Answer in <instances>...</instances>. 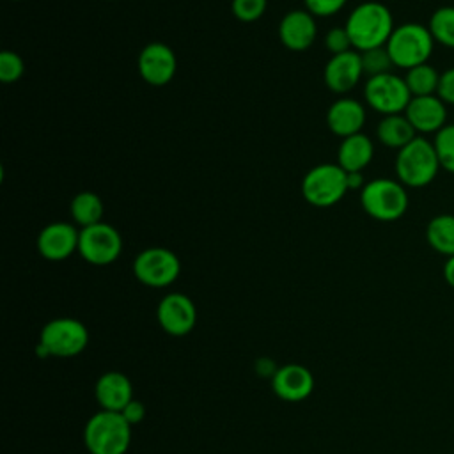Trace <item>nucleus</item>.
<instances>
[{
    "mask_svg": "<svg viewBox=\"0 0 454 454\" xmlns=\"http://www.w3.org/2000/svg\"><path fill=\"white\" fill-rule=\"evenodd\" d=\"M362 209L378 222L399 220L410 204L406 186L390 177H376L360 190Z\"/></svg>",
    "mask_w": 454,
    "mask_h": 454,
    "instance_id": "39448f33",
    "label": "nucleus"
},
{
    "mask_svg": "<svg viewBox=\"0 0 454 454\" xmlns=\"http://www.w3.org/2000/svg\"><path fill=\"white\" fill-rule=\"evenodd\" d=\"M404 82L411 92V98L417 96H433L438 90L440 83V73L429 64H420L406 71Z\"/></svg>",
    "mask_w": 454,
    "mask_h": 454,
    "instance_id": "b1692460",
    "label": "nucleus"
},
{
    "mask_svg": "<svg viewBox=\"0 0 454 454\" xmlns=\"http://www.w3.org/2000/svg\"><path fill=\"white\" fill-rule=\"evenodd\" d=\"M181 271L177 255L163 247H149L133 261V275L147 287H167Z\"/></svg>",
    "mask_w": 454,
    "mask_h": 454,
    "instance_id": "1a4fd4ad",
    "label": "nucleus"
},
{
    "mask_svg": "<svg viewBox=\"0 0 454 454\" xmlns=\"http://www.w3.org/2000/svg\"><path fill=\"white\" fill-rule=\"evenodd\" d=\"M122 250V238L119 231L105 222H98L80 229L78 254L89 264L106 266L117 261Z\"/></svg>",
    "mask_w": 454,
    "mask_h": 454,
    "instance_id": "9d476101",
    "label": "nucleus"
},
{
    "mask_svg": "<svg viewBox=\"0 0 454 454\" xmlns=\"http://www.w3.org/2000/svg\"><path fill=\"white\" fill-rule=\"evenodd\" d=\"M326 124L330 131L340 138L360 133L365 124V108L353 98H339L326 112Z\"/></svg>",
    "mask_w": 454,
    "mask_h": 454,
    "instance_id": "6ab92c4d",
    "label": "nucleus"
},
{
    "mask_svg": "<svg viewBox=\"0 0 454 454\" xmlns=\"http://www.w3.org/2000/svg\"><path fill=\"white\" fill-rule=\"evenodd\" d=\"M348 0H303L305 9L312 16H332L339 12Z\"/></svg>",
    "mask_w": 454,
    "mask_h": 454,
    "instance_id": "7c9ffc66",
    "label": "nucleus"
},
{
    "mask_svg": "<svg viewBox=\"0 0 454 454\" xmlns=\"http://www.w3.org/2000/svg\"><path fill=\"white\" fill-rule=\"evenodd\" d=\"M395 176L406 188H424L438 176L440 161L433 142L417 135L410 144L397 151Z\"/></svg>",
    "mask_w": 454,
    "mask_h": 454,
    "instance_id": "f03ea898",
    "label": "nucleus"
},
{
    "mask_svg": "<svg viewBox=\"0 0 454 454\" xmlns=\"http://www.w3.org/2000/svg\"><path fill=\"white\" fill-rule=\"evenodd\" d=\"M427 28L434 39V43L454 50V5L438 7L429 21Z\"/></svg>",
    "mask_w": 454,
    "mask_h": 454,
    "instance_id": "393cba45",
    "label": "nucleus"
},
{
    "mask_svg": "<svg viewBox=\"0 0 454 454\" xmlns=\"http://www.w3.org/2000/svg\"><path fill=\"white\" fill-rule=\"evenodd\" d=\"M374 156V144L365 133H355L340 140L337 163L346 172H362Z\"/></svg>",
    "mask_w": 454,
    "mask_h": 454,
    "instance_id": "aec40b11",
    "label": "nucleus"
},
{
    "mask_svg": "<svg viewBox=\"0 0 454 454\" xmlns=\"http://www.w3.org/2000/svg\"><path fill=\"white\" fill-rule=\"evenodd\" d=\"M356 51L385 46L394 32V16L381 2H364L356 5L344 25Z\"/></svg>",
    "mask_w": 454,
    "mask_h": 454,
    "instance_id": "f257e3e1",
    "label": "nucleus"
},
{
    "mask_svg": "<svg viewBox=\"0 0 454 454\" xmlns=\"http://www.w3.org/2000/svg\"><path fill=\"white\" fill-rule=\"evenodd\" d=\"M156 317L163 332L174 337H183L193 330L197 323V309L186 294L168 293L158 303Z\"/></svg>",
    "mask_w": 454,
    "mask_h": 454,
    "instance_id": "9b49d317",
    "label": "nucleus"
},
{
    "mask_svg": "<svg viewBox=\"0 0 454 454\" xmlns=\"http://www.w3.org/2000/svg\"><path fill=\"white\" fill-rule=\"evenodd\" d=\"M433 145L440 161V167L454 174V124H445L438 133H434Z\"/></svg>",
    "mask_w": 454,
    "mask_h": 454,
    "instance_id": "a878e982",
    "label": "nucleus"
},
{
    "mask_svg": "<svg viewBox=\"0 0 454 454\" xmlns=\"http://www.w3.org/2000/svg\"><path fill=\"white\" fill-rule=\"evenodd\" d=\"M365 186L362 172H348V188L349 190H362Z\"/></svg>",
    "mask_w": 454,
    "mask_h": 454,
    "instance_id": "72a5a7b5",
    "label": "nucleus"
},
{
    "mask_svg": "<svg viewBox=\"0 0 454 454\" xmlns=\"http://www.w3.org/2000/svg\"><path fill=\"white\" fill-rule=\"evenodd\" d=\"M385 48L394 62V67L411 69L426 64L434 50V39L427 25L406 21L394 28Z\"/></svg>",
    "mask_w": 454,
    "mask_h": 454,
    "instance_id": "20e7f679",
    "label": "nucleus"
},
{
    "mask_svg": "<svg viewBox=\"0 0 454 454\" xmlns=\"http://www.w3.org/2000/svg\"><path fill=\"white\" fill-rule=\"evenodd\" d=\"M325 44H326V48H328V51H330L332 55H339V53L355 50L353 44H351V39H349V35H348V32H346L344 27L330 28V30L326 32Z\"/></svg>",
    "mask_w": 454,
    "mask_h": 454,
    "instance_id": "c756f323",
    "label": "nucleus"
},
{
    "mask_svg": "<svg viewBox=\"0 0 454 454\" xmlns=\"http://www.w3.org/2000/svg\"><path fill=\"white\" fill-rule=\"evenodd\" d=\"M404 115L417 133H438L447 124V105L438 94L417 96L410 99Z\"/></svg>",
    "mask_w": 454,
    "mask_h": 454,
    "instance_id": "dca6fc26",
    "label": "nucleus"
},
{
    "mask_svg": "<svg viewBox=\"0 0 454 454\" xmlns=\"http://www.w3.org/2000/svg\"><path fill=\"white\" fill-rule=\"evenodd\" d=\"M436 94L445 105H454V67H449L443 73H440Z\"/></svg>",
    "mask_w": 454,
    "mask_h": 454,
    "instance_id": "2f4dec72",
    "label": "nucleus"
},
{
    "mask_svg": "<svg viewBox=\"0 0 454 454\" xmlns=\"http://www.w3.org/2000/svg\"><path fill=\"white\" fill-rule=\"evenodd\" d=\"M119 413H122V417H124L131 426H135V424H138V422L144 419L145 408H144V404H142L140 401L131 399V401L126 404V408H124L122 411H119Z\"/></svg>",
    "mask_w": 454,
    "mask_h": 454,
    "instance_id": "473e14b6",
    "label": "nucleus"
},
{
    "mask_svg": "<svg viewBox=\"0 0 454 454\" xmlns=\"http://www.w3.org/2000/svg\"><path fill=\"white\" fill-rule=\"evenodd\" d=\"M271 387L277 397H280L282 401L298 403L312 394L314 376L305 365L287 364L275 372Z\"/></svg>",
    "mask_w": 454,
    "mask_h": 454,
    "instance_id": "f3484780",
    "label": "nucleus"
},
{
    "mask_svg": "<svg viewBox=\"0 0 454 454\" xmlns=\"http://www.w3.org/2000/svg\"><path fill=\"white\" fill-rule=\"evenodd\" d=\"M94 395L103 410L122 411L133 399V385L126 374L119 371H108L98 378Z\"/></svg>",
    "mask_w": 454,
    "mask_h": 454,
    "instance_id": "a211bd4d",
    "label": "nucleus"
},
{
    "mask_svg": "<svg viewBox=\"0 0 454 454\" xmlns=\"http://www.w3.org/2000/svg\"><path fill=\"white\" fill-rule=\"evenodd\" d=\"M360 57H362L364 73L369 74V78L378 76V74H385V73H392L390 69L394 67V62H392V59L388 55V50L385 46L360 51Z\"/></svg>",
    "mask_w": 454,
    "mask_h": 454,
    "instance_id": "bb28decb",
    "label": "nucleus"
},
{
    "mask_svg": "<svg viewBox=\"0 0 454 454\" xmlns=\"http://www.w3.org/2000/svg\"><path fill=\"white\" fill-rule=\"evenodd\" d=\"M348 172L339 163H319L301 181L303 199L316 207H330L348 193Z\"/></svg>",
    "mask_w": 454,
    "mask_h": 454,
    "instance_id": "0eeeda50",
    "label": "nucleus"
},
{
    "mask_svg": "<svg viewBox=\"0 0 454 454\" xmlns=\"http://www.w3.org/2000/svg\"><path fill=\"white\" fill-rule=\"evenodd\" d=\"M138 73L144 82L154 87L167 85L177 69V59L165 43H149L138 55Z\"/></svg>",
    "mask_w": 454,
    "mask_h": 454,
    "instance_id": "f8f14e48",
    "label": "nucleus"
},
{
    "mask_svg": "<svg viewBox=\"0 0 454 454\" xmlns=\"http://www.w3.org/2000/svg\"><path fill=\"white\" fill-rule=\"evenodd\" d=\"M83 443L90 454H126L131 443V424L119 411L101 410L87 420Z\"/></svg>",
    "mask_w": 454,
    "mask_h": 454,
    "instance_id": "7ed1b4c3",
    "label": "nucleus"
},
{
    "mask_svg": "<svg viewBox=\"0 0 454 454\" xmlns=\"http://www.w3.org/2000/svg\"><path fill=\"white\" fill-rule=\"evenodd\" d=\"M266 5H268V0H232L231 9L236 20L243 23H252L264 14Z\"/></svg>",
    "mask_w": 454,
    "mask_h": 454,
    "instance_id": "c85d7f7f",
    "label": "nucleus"
},
{
    "mask_svg": "<svg viewBox=\"0 0 454 454\" xmlns=\"http://www.w3.org/2000/svg\"><path fill=\"white\" fill-rule=\"evenodd\" d=\"M69 213L73 220L82 225L89 227L101 222L103 216V200L94 192H80L73 197L69 204Z\"/></svg>",
    "mask_w": 454,
    "mask_h": 454,
    "instance_id": "5701e85b",
    "label": "nucleus"
},
{
    "mask_svg": "<svg viewBox=\"0 0 454 454\" xmlns=\"http://www.w3.org/2000/svg\"><path fill=\"white\" fill-rule=\"evenodd\" d=\"M80 231L67 222H53L43 227L37 236V252L48 261H64L78 252Z\"/></svg>",
    "mask_w": 454,
    "mask_h": 454,
    "instance_id": "ddd939ff",
    "label": "nucleus"
},
{
    "mask_svg": "<svg viewBox=\"0 0 454 454\" xmlns=\"http://www.w3.org/2000/svg\"><path fill=\"white\" fill-rule=\"evenodd\" d=\"M25 71L23 60L18 53L11 50H4L0 53V82L2 83H14L21 78Z\"/></svg>",
    "mask_w": 454,
    "mask_h": 454,
    "instance_id": "cd10ccee",
    "label": "nucleus"
},
{
    "mask_svg": "<svg viewBox=\"0 0 454 454\" xmlns=\"http://www.w3.org/2000/svg\"><path fill=\"white\" fill-rule=\"evenodd\" d=\"M316 35V20L307 9L289 11L278 23V39L291 51H305Z\"/></svg>",
    "mask_w": 454,
    "mask_h": 454,
    "instance_id": "2eb2a0df",
    "label": "nucleus"
},
{
    "mask_svg": "<svg viewBox=\"0 0 454 454\" xmlns=\"http://www.w3.org/2000/svg\"><path fill=\"white\" fill-rule=\"evenodd\" d=\"M376 137L383 145L399 151L417 137V131L404 114H394L383 115L376 126Z\"/></svg>",
    "mask_w": 454,
    "mask_h": 454,
    "instance_id": "412c9836",
    "label": "nucleus"
},
{
    "mask_svg": "<svg viewBox=\"0 0 454 454\" xmlns=\"http://www.w3.org/2000/svg\"><path fill=\"white\" fill-rule=\"evenodd\" d=\"M443 278L454 289V255L447 257V261L443 264Z\"/></svg>",
    "mask_w": 454,
    "mask_h": 454,
    "instance_id": "f704fd0d",
    "label": "nucleus"
},
{
    "mask_svg": "<svg viewBox=\"0 0 454 454\" xmlns=\"http://www.w3.org/2000/svg\"><path fill=\"white\" fill-rule=\"evenodd\" d=\"M364 98L374 112L381 115H394L404 114L411 99V92L404 82V76L385 73L367 78Z\"/></svg>",
    "mask_w": 454,
    "mask_h": 454,
    "instance_id": "6e6552de",
    "label": "nucleus"
},
{
    "mask_svg": "<svg viewBox=\"0 0 454 454\" xmlns=\"http://www.w3.org/2000/svg\"><path fill=\"white\" fill-rule=\"evenodd\" d=\"M89 342L87 326L73 317H57L48 321L37 342L39 356H57L69 358L80 355Z\"/></svg>",
    "mask_w": 454,
    "mask_h": 454,
    "instance_id": "423d86ee",
    "label": "nucleus"
},
{
    "mask_svg": "<svg viewBox=\"0 0 454 454\" xmlns=\"http://www.w3.org/2000/svg\"><path fill=\"white\" fill-rule=\"evenodd\" d=\"M362 74V57L356 50L332 55L325 66V83L335 94L349 92L360 82Z\"/></svg>",
    "mask_w": 454,
    "mask_h": 454,
    "instance_id": "4468645a",
    "label": "nucleus"
},
{
    "mask_svg": "<svg viewBox=\"0 0 454 454\" xmlns=\"http://www.w3.org/2000/svg\"><path fill=\"white\" fill-rule=\"evenodd\" d=\"M426 241L434 252L445 257L454 255V215L433 216L426 225Z\"/></svg>",
    "mask_w": 454,
    "mask_h": 454,
    "instance_id": "4be33fe9",
    "label": "nucleus"
}]
</instances>
